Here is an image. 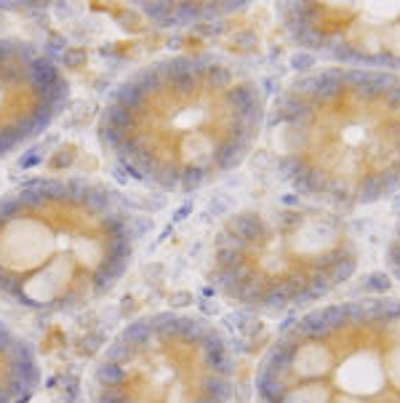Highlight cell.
Instances as JSON below:
<instances>
[{
  "label": "cell",
  "instance_id": "cell-10",
  "mask_svg": "<svg viewBox=\"0 0 400 403\" xmlns=\"http://www.w3.org/2000/svg\"><path fill=\"white\" fill-rule=\"evenodd\" d=\"M387 267H390V273H392L395 280L400 283V219H398V225L392 227V232H390V243H387Z\"/></svg>",
  "mask_w": 400,
  "mask_h": 403
},
{
  "label": "cell",
  "instance_id": "cell-6",
  "mask_svg": "<svg viewBox=\"0 0 400 403\" xmlns=\"http://www.w3.org/2000/svg\"><path fill=\"white\" fill-rule=\"evenodd\" d=\"M235 358L227 337L192 313H150L123 326L91 374L94 403H229Z\"/></svg>",
  "mask_w": 400,
  "mask_h": 403
},
{
  "label": "cell",
  "instance_id": "cell-4",
  "mask_svg": "<svg viewBox=\"0 0 400 403\" xmlns=\"http://www.w3.org/2000/svg\"><path fill=\"white\" fill-rule=\"evenodd\" d=\"M350 225L318 203H262L216 230L208 270L229 302L277 315L321 302L358 270Z\"/></svg>",
  "mask_w": 400,
  "mask_h": 403
},
{
  "label": "cell",
  "instance_id": "cell-7",
  "mask_svg": "<svg viewBox=\"0 0 400 403\" xmlns=\"http://www.w3.org/2000/svg\"><path fill=\"white\" fill-rule=\"evenodd\" d=\"M291 40L339 67L400 73V3H280Z\"/></svg>",
  "mask_w": 400,
  "mask_h": 403
},
{
  "label": "cell",
  "instance_id": "cell-9",
  "mask_svg": "<svg viewBox=\"0 0 400 403\" xmlns=\"http://www.w3.org/2000/svg\"><path fill=\"white\" fill-rule=\"evenodd\" d=\"M43 384V366L32 342L0 323V403H29Z\"/></svg>",
  "mask_w": 400,
  "mask_h": 403
},
{
  "label": "cell",
  "instance_id": "cell-3",
  "mask_svg": "<svg viewBox=\"0 0 400 403\" xmlns=\"http://www.w3.org/2000/svg\"><path fill=\"white\" fill-rule=\"evenodd\" d=\"M136 249L125 201L91 179H32L0 195V294L29 313H73L110 294Z\"/></svg>",
  "mask_w": 400,
  "mask_h": 403
},
{
  "label": "cell",
  "instance_id": "cell-2",
  "mask_svg": "<svg viewBox=\"0 0 400 403\" xmlns=\"http://www.w3.org/2000/svg\"><path fill=\"white\" fill-rule=\"evenodd\" d=\"M286 182L325 208L400 193V73L323 67L286 86L267 112Z\"/></svg>",
  "mask_w": 400,
  "mask_h": 403
},
{
  "label": "cell",
  "instance_id": "cell-1",
  "mask_svg": "<svg viewBox=\"0 0 400 403\" xmlns=\"http://www.w3.org/2000/svg\"><path fill=\"white\" fill-rule=\"evenodd\" d=\"M264 126V94L243 67L214 53H176L121 80L97 131L125 177L190 193L235 171Z\"/></svg>",
  "mask_w": 400,
  "mask_h": 403
},
{
  "label": "cell",
  "instance_id": "cell-8",
  "mask_svg": "<svg viewBox=\"0 0 400 403\" xmlns=\"http://www.w3.org/2000/svg\"><path fill=\"white\" fill-rule=\"evenodd\" d=\"M67 99L70 80L49 51L22 38H0V158L38 139Z\"/></svg>",
  "mask_w": 400,
  "mask_h": 403
},
{
  "label": "cell",
  "instance_id": "cell-5",
  "mask_svg": "<svg viewBox=\"0 0 400 403\" xmlns=\"http://www.w3.org/2000/svg\"><path fill=\"white\" fill-rule=\"evenodd\" d=\"M256 403H400V297H358L291 321L262 355Z\"/></svg>",
  "mask_w": 400,
  "mask_h": 403
}]
</instances>
